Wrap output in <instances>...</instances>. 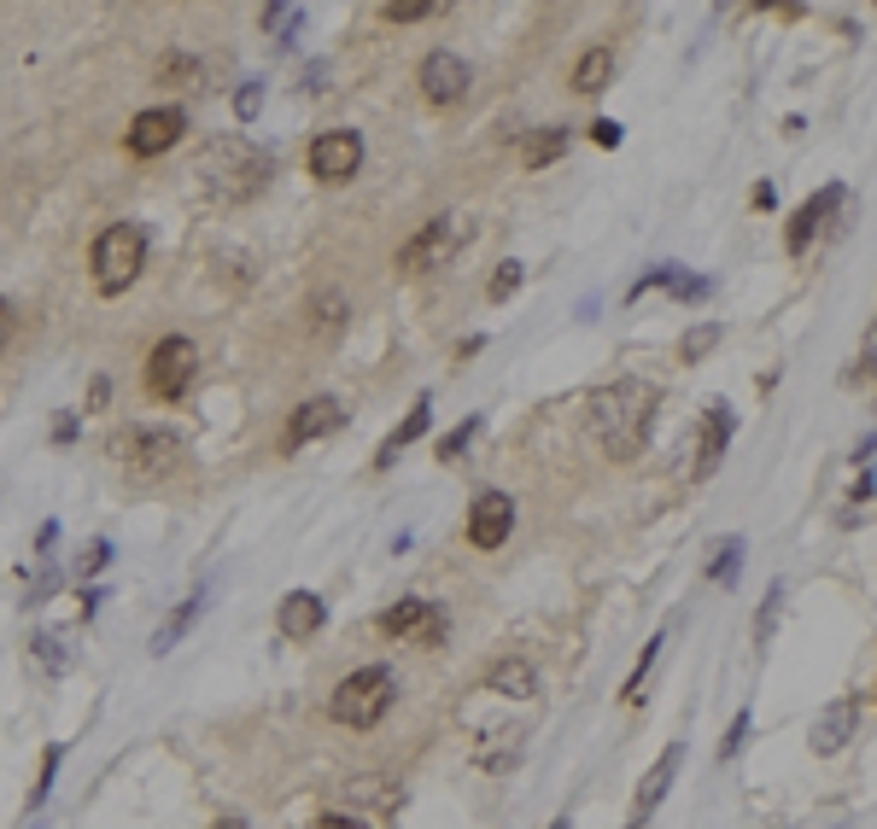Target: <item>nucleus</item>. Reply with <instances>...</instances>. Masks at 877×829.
<instances>
[{
  "label": "nucleus",
  "instance_id": "1",
  "mask_svg": "<svg viewBox=\"0 0 877 829\" xmlns=\"http://www.w3.org/2000/svg\"><path fill=\"white\" fill-rule=\"evenodd\" d=\"M656 403H661V391L649 380H608L603 391H591V432L603 439V450L615 462H631L644 450Z\"/></svg>",
  "mask_w": 877,
  "mask_h": 829
},
{
  "label": "nucleus",
  "instance_id": "2",
  "mask_svg": "<svg viewBox=\"0 0 877 829\" xmlns=\"http://www.w3.org/2000/svg\"><path fill=\"white\" fill-rule=\"evenodd\" d=\"M199 176H206V188L217 199L247 204L263 181L275 176V158L263 153L258 140H247V135H217L211 147H206V158H199Z\"/></svg>",
  "mask_w": 877,
  "mask_h": 829
},
{
  "label": "nucleus",
  "instance_id": "3",
  "mask_svg": "<svg viewBox=\"0 0 877 829\" xmlns=\"http://www.w3.org/2000/svg\"><path fill=\"white\" fill-rule=\"evenodd\" d=\"M398 701V678L386 667H357L340 678V690L328 695V713L334 724H345V731H369V724L386 718V707Z\"/></svg>",
  "mask_w": 877,
  "mask_h": 829
},
{
  "label": "nucleus",
  "instance_id": "4",
  "mask_svg": "<svg viewBox=\"0 0 877 829\" xmlns=\"http://www.w3.org/2000/svg\"><path fill=\"white\" fill-rule=\"evenodd\" d=\"M140 263H147V234H140L135 222H112L106 234L94 240V286L106 298L129 293L135 275H140Z\"/></svg>",
  "mask_w": 877,
  "mask_h": 829
},
{
  "label": "nucleus",
  "instance_id": "5",
  "mask_svg": "<svg viewBox=\"0 0 877 829\" xmlns=\"http://www.w3.org/2000/svg\"><path fill=\"white\" fill-rule=\"evenodd\" d=\"M474 240V222L468 217H457V211H445V217H434V222H421L410 240H404V252H398V269L404 275H427V269H445L462 245Z\"/></svg>",
  "mask_w": 877,
  "mask_h": 829
},
{
  "label": "nucleus",
  "instance_id": "6",
  "mask_svg": "<svg viewBox=\"0 0 877 829\" xmlns=\"http://www.w3.org/2000/svg\"><path fill=\"white\" fill-rule=\"evenodd\" d=\"M112 455L117 468H129L135 480H165V473H176L181 462V439L170 427H129L112 439Z\"/></svg>",
  "mask_w": 877,
  "mask_h": 829
},
{
  "label": "nucleus",
  "instance_id": "7",
  "mask_svg": "<svg viewBox=\"0 0 877 829\" xmlns=\"http://www.w3.org/2000/svg\"><path fill=\"white\" fill-rule=\"evenodd\" d=\"M194 375H199V345H194V339L170 334V339L153 345V357H147V391H153L158 403H176L181 391L194 386Z\"/></svg>",
  "mask_w": 877,
  "mask_h": 829
},
{
  "label": "nucleus",
  "instance_id": "8",
  "mask_svg": "<svg viewBox=\"0 0 877 829\" xmlns=\"http://www.w3.org/2000/svg\"><path fill=\"white\" fill-rule=\"evenodd\" d=\"M380 631L393 642H421V649H439L445 631H451V613H445L439 602H427V596H404V602H393L380 613Z\"/></svg>",
  "mask_w": 877,
  "mask_h": 829
},
{
  "label": "nucleus",
  "instance_id": "9",
  "mask_svg": "<svg viewBox=\"0 0 877 829\" xmlns=\"http://www.w3.org/2000/svg\"><path fill=\"white\" fill-rule=\"evenodd\" d=\"M311 176L316 181H328V188H340V181H352L357 170H363V135L357 129H328V135H316L311 140Z\"/></svg>",
  "mask_w": 877,
  "mask_h": 829
},
{
  "label": "nucleus",
  "instance_id": "10",
  "mask_svg": "<svg viewBox=\"0 0 877 829\" xmlns=\"http://www.w3.org/2000/svg\"><path fill=\"white\" fill-rule=\"evenodd\" d=\"M509 532H515V503L503 491H480L468 503V544L474 549H503Z\"/></svg>",
  "mask_w": 877,
  "mask_h": 829
},
{
  "label": "nucleus",
  "instance_id": "11",
  "mask_svg": "<svg viewBox=\"0 0 877 829\" xmlns=\"http://www.w3.org/2000/svg\"><path fill=\"white\" fill-rule=\"evenodd\" d=\"M679 765H685V742H672V748H661V759L649 765V777L638 783V795H631V812H626V829H644L649 818H656V806L667 800V789H672V777H679Z\"/></svg>",
  "mask_w": 877,
  "mask_h": 829
},
{
  "label": "nucleus",
  "instance_id": "12",
  "mask_svg": "<svg viewBox=\"0 0 877 829\" xmlns=\"http://www.w3.org/2000/svg\"><path fill=\"white\" fill-rule=\"evenodd\" d=\"M181 129H188V117H181L176 106H147L129 123V153L135 158H158V153H170L181 140Z\"/></svg>",
  "mask_w": 877,
  "mask_h": 829
},
{
  "label": "nucleus",
  "instance_id": "13",
  "mask_svg": "<svg viewBox=\"0 0 877 829\" xmlns=\"http://www.w3.org/2000/svg\"><path fill=\"white\" fill-rule=\"evenodd\" d=\"M340 427H345V409H340L334 398H311V403L293 409V421H288V432H281V444L304 450V444L328 439V432H340Z\"/></svg>",
  "mask_w": 877,
  "mask_h": 829
},
{
  "label": "nucleus",
  "instance_id": "14",
  "mask_svg": "<svg viewBox=\"0 0 877 829\" xmlns=\"http://www.w3.org/2000/svg\"><path fill=\"white\" fill-rule=\"evenodd\" d=\"M421 94L434 99V106H457V99L468 94V65L451 48H439V53L421 59Z\"/></svg>",
  "mask_w": 877,
  "mask_h": 829
},
{
  "label": "nucleus",
  "instance_id": "15",
  "mask_svg": "<svg viewBox=\"0 0 877 829\" xmlns=\"http://www.w3.org/2000/svg\"><path fill=\"white\" fill-rule=\"evenodd\" d=\"M731 427H738V414H731L725 398H708L702 403V432H697V480H708L713 468H720V455L731 444Z\"/></svg>",
  "mask_w": 877,
  "mask_h": 829
},
{
  "label": "nucleus",
  "instance_id": "16",
  "mask_svg": "<svg viewBox=\"0 0 877 829\" xmlns=\"http://www.w3.org/2000/svg\"><path fill=\"white\" fill-rule=\"evenodd\" d=\"M836 204H843V188H819V193H813V199L802 204V211L790 217V228H784V252H790V258H802V252H807L813 234L825 228V217L836 211Z\"/></svg>",
  "mask_w": 877,
  "mask_h": 829
},
{
  "label": "nucleus",
  "instance_id": "17",
  "mask_svg": "<svg viewBox=\"0 0 877 829\" xmlns=\"http://www.w3.org/2000/svg\"><path fill=\"white\" fill-rule=\"evenodd\" d=\"M854 718H860V695H843V701H831V707L813 718V731H807V742H813V754H836V748H848V736H854Z\"/></svg>",
  "mask_w": 877,
  "mask_h": 829
},
{
  "label": "nucleus",
  "instance_id": "18",
  "mask_svg": "<svg viewBox=\"0 0 877 829\" xmlns=\"http://www.w3.org/2000/svg\"><path fill=\"white\" fill-rule=\"evenodd\" d=\"M322 619H328V608H322V596H316V590H288V596H281L275 626H281V637H288V642L316 637V631H322Z\"/></svg>",
  "mask_w": 877,
  "mask_h": 829
},
{
  "label": "nucleus",
  "instance_id": "19",
  "mask_svg": "<svg viewBox=\"0 0 877 829\" xmlns=\"http://www.w3.org/2000/svg\"><path fill=\"white\" fill-rule=\"evenodd\" d=\"M427 427H434V403H427V398H421V403H416L410 414H404V421H398L393 432H386V444H380V455H375V468H393V462H398V455H404V450H410V444L421 439V432H427Z\"/></svg>",
  "mask_w": 877,
  "mask_h": 829
},
{
  "label": "nucleus",
  "instance_id": "20",
  "mask_svg": "<svg viewBox=\"0 0 877 829\" xmlns=\"http://www.w3.org/2000/svg\"><path fill=\"white\" fill-rule=\"evenodd\" d=\"M486 690L492 695H515V701H526L539 690V667L533 660H521V654H509V660H498L492 672H486Z\"/></svg>",
  "mask_w": 877,
  "mask_h": 829
},
{
  "label": "nucleus",
  "instance_id": "21",
  "mask_svg": "<svg viewBox=\"0 0 877 829\" xmlns=\"http://www.w3.org/2000/svg\"><path fill=\"white\" fill-rule=\"evenodd\" d=\"M562 153H567V129H562V123H550V129H533V135H526L521 164H526V170H544V164H556Z\"/></svg>",
  "mask_w": 877,
  "mask_h": 829
},
{
  "label": "nucleus",
  "instance_id": "22",
  "mask_svg": "<svg viewBox=\"0 0 877 829\" xmlns=\"http://www.w3.org/2000/svg\"><path fill=\"white\" fill-rule=\"evenodd\" d=\"M608 76H615V53H608V48H585L580 65H574V94H597V88H608Z\"/></svg>",
  "mask_w": 877,
  "mask_h": 829
},
{
  "label": "nucleus",
  "instance_id": "23",
  "mask_svg": "<svg viewBox=\"0 0 877 829\" xmlns=\"http://www.w3.org/2000/svg\"><path fill=\"white\" fill-rule=\"evenodd\" d=\"M199 608H206V596H188V602H181V608H176V613L165 619V626L153 631V654H170L176 642L188 637V626H194V619H199Z\"/></svg>",
  "mask_w": 877,
  "mask_h": 829
},
{
  "label": "nucleus",
  "instance_id": "24",
  "mask_svg": "<svg viewBox=\"0 0 877 829\" xmlns=\"http://www.w3.org/2000/svg\"><path fill=\"white\" fill-rule=\"evenodd\" d=\"M779 608H784V578H772L761 596V613H754V649H766L772 631H779Z\"/></svg>",
  "mask_w": 877,
  "mask_h": 829
},
{
  "label": "nucleus",
  "instance_id": "25",
  "mask_svg": "<svg viewBox=\"0 0 877 829\" xmlns=\"http://www.w3.org/2000/svg\"><path fill=\"white\" fill-rule=\"evenodd\" d=\"M30 654L42 660V672H71V649H65V637L59 631H35V642H30Z\"/></svg>",
  "mask_w": 877,
  "mask_h": 829
},
{
  "label": "nucleus",
  "instance_id": "26",
  "mask_svg": "<svg viewBox=\"0 0 877 829\" xmlns=\"http://www.w3.org/2000/svg\"><path fill=\"white\" fill-rule=\"evenodd\" d=\"M738 567H743V544H738V537H720L713 555H708V578H713V585H731Z\"/></svg>",
  "mask_w": 877,
  "mask_h": 829
},
{
  "label": "nucleus",
  "instance_id": "27",
  "mask_svg": "<svg viewBox=\"0 0 877 829\" xmlns=\"http://www.w3.org/2000/svg\"><path fill=\"white\" fill-rule=\"evenodd\" d=\"M299 24H304V12H299V7H263V30H270V35L281 41V48H293Z\"/></svg>",
  "mask_w": 877,
  "mask_h": 829
},
{
  "label": "nucleus",
  "instance_id": "28",
  "mask_svg": "<svg viewBox=\"0 0 877 829\" xmlns=\"http://www.w3.org/2000/svg\"><path fill=\"white\" fill-rule=\"evenodd\" d=\"M661 642H667V637H656V642H644V660H638V667H631V678H626V690H620L626 701H644V678H649V667H656Z\"/></svg>",
  "mask_w": 877,
  "mask_h": 829
},
{
  "label": "nucleus",
  "instance_id": "29",
  "mask_svg": "<svg viewBox=\"0 0 877 829\" xmlns=\"http://www.w3.org/2000/svg\"><path fill=\"white\" fill-rule=\"evenodd\" d=\"M713 345H720V327L708 322V327H697V334H685V345H679V357H685V363H702V357H708Z\"/></svg>",
  "mask_w": 877,
  "mask_h": 829
},
{
  "label": "nucleus",
  "instance_id": "30",
  "mask_svg": "<svg viewBox=\"0 0 877 829\" xmlns=\"http://www.w3.org/2000/svg\"><path fill=\"white\" fill-rule=\"evenodd\" d=\"M194 71H199V65H194L188 53H165V59H158V82H165V88H176V82H188Z\"/></svg>",
  "mask_w": 877,
  "mask_h": 829
},
{
  "label": "nucleus",
  "instance_id": "31",
  "mask_svg": "<svg viewBox=\"0 0 877 829\" xmlns=\"http://www.w3.org/2000/svg\"><path fill=\"white\" fill-rule=\"evenodd\" d=\"M380 12L393 18V24H416V18H427V12H439V7H434V0H386Z\"/></svg>",
  "mask_w": 877,
  "mask_h": 829
},
{
  "label": "nucleus",
  "instance_id": "32",
  "mask_svg": "<svg viewBox=\"0 0 877 829\" xmlns=\"http://www.w3.org/2000/svg\"><path fill=\"white\" fill-rule=\"evenodd\" d=\"M316 316H322V334H334V327L345 322V298H340V293H322V298L311 304V322H316Z\"/></svg>",
  "mask_w": 877,
  "mask_h": 829
},
{
  "label": "nucleus",
  "instance_id": "33",
  "mask_svg": "<svg viewBox=\"0 0 877 829\" xmlns=\"http://www.w3.org/2000/svg\"><path fill=\"white\" fill-rule=\"evenodd\" d=\"M474 432H480V421H462L457 432H445V439H439V462H457V455L468 450V439H474Z\"/></svg>",
  "mask_w": 877,
  "mask_h": 829
},
{
  "label": "nucleus",
  "instance_id": "34",
  "mask_svg": "<svg viewBox=\"0 0 877 829\" xmlns=\"http://www.w3.org/2000/svg\"><path fill=\"white\" fill-rule=\"evenodd\" d=\"M515 286H521V263H503V269H498V275H492V286H486V293H492V298L503 304L509 293H515Z\"/></svg>",
  "mask_w": 877,
  "mask_h": 829
},
{
  "label": "nucleus",
  "instance_id": "35",
  "mask_svg": "<svg viewBox=\"0 0 877 829\" xmlns=\"http://www.w3.org/2000/svg\"><path fill=\"white\" fill-rule=\"evenodd\" d=\"M59 754H65V748H48V759H42V783H35V795H30V806H48V789H53V772H59Z\"/></svg>",
  "mask_w": 877,
  "mask_h": 829
},
{
  "label": "nucleus",
  "instance_id": "36",
  "mask_svg": "<svg viewBox=\"0 0 877 829\" xmlns=\"http://www.w3.org/2000/svg\"><path fill=\"white\" fill-rule=\"evenodd\" d=\"M258 106H263V88H258V82H247V88L234 94V112H240V117L252 123V117H258Z\"/></svg>",
  "mask_w": 877,
  "mask_h": 829
},
{
  "label": "nucleus",
  "instance_id": "37",
  "mask_svg": "<svg viewBox=\"0 0 877 829\" xmlns=\"http://www.w3.org/2000/svg\"><path fill=\"white\" fill-rule=\"evenodd\" d=\"M591 140H597V147H620V123L615 117H597V123H591Z\"/></svg>",
  "mask_w": 877,
  "mask_h": 829
},
{
  "label": "nucleus",
  "instance_id": "38",
  "mask_svg": "<svg viewBox=\"0 0 877 829\" xmlns=\"http://www.w3.org/2000/svg\"><path fill=\"white\" fill-rule=\"evenodd\" d=\"M106 562H112V544H88V555H83V567H76V573H83V578H94V573L106 567Z\"/></svg>",
  "mask_w": 877,
  "mask_h": 829
},
{
  "label": "nucleus",
  "instance_id": "39",
  "mask_svg": "<svg viewBox=\"0 0 877 829\" xmlns=\"http://www.w3.org/2000/svg\"><path fill=\"white\" fill-rule=\"evenodd\" d=\"M316 829H369V823L352 818V812H322V818H316Z\"/></svg>",
  "mask_w": 877,
  "mask_h": 829
},
{
  "label": "nucleus",
  "instance_id": "40",
  "mask_svg": "<svg viewBox=\"0 0 877 829\" xmlns=\"http://www.w3.org/2000/svg\"><path fill=\"white\" fill-rule=\"evenodd\" d=\"M743 731H749V713H738V718H731V731H725V748H720V759H731V754H738Z\"/></svg>",
  "mask_w": 877,
  "mask_h": 829
},
{
  "label": "nucleus",
  "instance_id": "41",
  "mask_svg": "<svg viewBox=\"0 0 877 829\" xmlns=\"http://www.w3.org/2000/svg\"><path fill=\"white\" fill-rule=\"evenodd\" d=\"M53 439H59V444L76 439V421H71V414H59V421H53Z\"/></svg>",
  "mask_w": 877,
  "mask_h": 829
},
{
  "label": "nucleus",
  "instance_id": "42",
  "mask_svg": "<svg viewBox=\"0 0 877 829\" xmlns=\"http://www.w3.org/2000/svg\"><path fill=\"white\" fill-rule=\"evenodd\" d=\"M106 398H112V386H106V380H94V386H88V403H94V409H106Z\"/></svg>",
  "mask_w": 877,
  "mask_h": 829
},
{
  "label": "nucleus",
  "instance_id": "43",
  "mask_svg": "<svg viewBox=\"0 0 877 829\" xmlns=\"http://www.w3.org/2000/svg\"><path fill=\"white\" fill-rule=\"evenodd\" d=\"M217 829H252L247 818H217Z\"/></svg>",
  "mask_w": 877,
  "mask_h": 829
},
{
  "label": "nucleus",
  "instance_id": "44",
  "mask_svg": "<svg viewBox=\"0 0 877 829\" xmlns=\"http://www.w3.org/2000/svg\"><path fill=\"white\" fill-rule=\"evenodd\" d=\"M0 345H7V304H0Z\"/></svg>",
  "mask_w": 877,
  "mask_h": 829
},
{
  "label": "nucleus",
  "instance_id": "45",
  "mask_svg": "<svg viewBox=\"0 0 877 829\" xmlns=\"http://www.w3.org/2000/svg\"><path fill=\"white\" fill-rule=\"evenodd\" d=\"M550 829H574V823H567V818H556V823H550Z\"/></svg>",
  "mask_w": 877,
  "mask_h": 829
}]
</instances>
